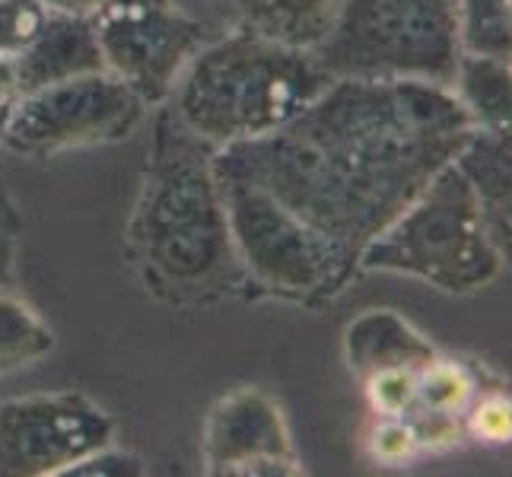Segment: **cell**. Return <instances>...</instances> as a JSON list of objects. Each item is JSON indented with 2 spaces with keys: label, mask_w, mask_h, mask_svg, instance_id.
I'll list each match as a JSON object with an SVG mask.
<instances>
[{
  "label": "cell",
  "mask_w": 512,
  "mask_h": 477,
  "mask_svg": "<svg viewBox=\"0 0 512 477\" xmlns=\"http://www.w3.org/2000/svg\"><path fill=\"white\" fill-rule=\"evenodd\" d=\"M462 430L474 443L506 446L512 436V401L506 392H478L462 414Z\"/></svg>",
  "instance_id": "cell-20"
},
{
  "label": "cell",
  "mask_w": 512,
  "mask_h": 477,
  "mask_svg": "<svg viewBox=\"0 0 512 477\" xmlns=\"http://www.w3.org/2000/svg\"><path fill=\"white\" fill-rule=\"evenodd\" d=\"M214 150L163 102L125 249L147 293L169 306L252 293L229 236Z\"/></svg>",
  "instance_id": "cell-2"
},
{
  "label": "cell",
  "mask_w": 512,
  "mask_h": 477,
  "mask_svg": "<svg viewBox=\"0 0 512 477\" xmlns=\"http://www.w3.org/2000/svg\"><path fill=\"white\" fill-rule=\"evenodd\" d=\"M55 347V334L23 299L0 290V373L42 360Z\"/></svg>",
  "instance_id": "cell-16"
},
{
  "label": "cell",
  "mask_w": 512,
  "mask_h": 477,
  "mask_svg": "<svg viewBox=\"0 0 512 477\" xmlns=\"http://www.w3.org/2000/svg\"><path fill=\"white\" fill-rule=\"evenodd\" d=\"M112 436V414L83 392L0 401V477H58Z\"/></svg>",
  "instance_id": "cell-9"
},
{
  "label": "cell",
  "mask_w": 512,
  "mask_h": 477,
  "mask_svg": "<svg viewBox=\"0 0 512 477\" xmlns=\"http://www.w3.org/2000/svg\"><path fill=\"white\" fill-rule=\"evenodd\" d=\"M144 474V462L134 452H121L112 446H102L70 465L61 477H137Z\"/></svg>",
  "instance_id": "cell-24"
},
{
  "label": "cell",
  "mask_w": 512,
  "mask_h": 477,
  "mask_svg": "<svg viewBox=\"0 0 512 477\" xmlns=\"http://www.w3.org/2000/svg\"><path fill=\"white\" fill-rule=\"evenodd\" d=\"M360 385L369 414L404 417L417 404V369H382V373L366 376Z\"/></svg>",
  "instance_id": "cell-21"
},
{
  "label": "cell",
  "mask_w": 512,
  "mask_h": 477,
  "mask_svg": "<svg viewBox=\"0 0 512 477\" xmlns=\"http://www.w3.org/2000/svg\"><path fill=\"white\" fill-rule=\"evenodd\" d=\"M506 261L471 185L449 163L360 252V271L417 277L443 293H474L497 280Z\"/></svg>",
  "instance_id": "cell-4"
},
{
  "label": "cell",
  "mask_w": 512,
  "mask_h": 477,
  "mask_svg": "<svg viewBox=\"0 0 512 477\" xmlns=\"http://www.w3.org/2000/svg\"><path fill=\"white\" fill-rule=\"evenodd\" d=\"M309 51L331 80L452 86L462 58L455 0H341L322 42Z\"/></svg>",
  "instance_id": "cell-5"
},
{
  "label": "cell",
  "mask_w": 512,
  "mask_h": 477,
  "mask_svg": "<svg viewBox=\"0 0 512 477\" xmlns=\"http://www.w3.org/2000/svg\"><path fill=\"white\" fill-rule=\"evenodd\" d=\"M239 264L252 296H277L319 306L338 296L357 274L338 245L309 226L271 191L217 172Z\"/></svg>",
  "instance_id": "cell-6"
},
{
  "label": "cell",
  "mask_w": 512,
  "mask_h": 477,
  "mask_svg": "<svg viewBox=\"0 0 512 477\" xmlns=\"http://www.w3.org/2000/svg\"><path fill=\"white\" fill-rule=\"evenodd\" d=\"M48 10L39 0H0V58L13 61L42 32Z\"/></svg>",
  "instance_id": "cell-22"
},
{
  "label": "cell",
  "mask_w": 512,
  "mask_h": 477,
  "mask_svg": "<svg viewBox=\"0 0 512 477\" xmlns=\"http://www.w3.org/2000/svg\"><path fill=\"white\" fill-rule=\"evenodd\" d=\"M449 90L465 105L474 128L509 131L512 125V67L500 58L462 51Z\"/></svg>",
  "instance_id": "cell-14"
},
{
  "label": "cell",
  "mask_w": 512,
  "mask_h": 477,
  "mask_svg": "<svg viewBox=\"0 0 512 477\" xmlns=\"http://www.w3.org/2000/svg\"><path fill=\"white\" fill-rule=\"evenodd\" d=\"M20 229H23V214H20V207H16L13 194L7 191L4 179H0V233L20 236Z\"/></svg>",
  "instance_id": "cell-27"
},
{
  "label": "cell",
  "mask_w": 512,
  "mask_h": 477,
  "mask_svg": "<svg viewBox=\"0 0 512 477\" xmlns=\"http://www.w3.org/2000/svg\"><path fill=\"white\" fill-rule=\"evenodd\" d=\"M204 471L214 477H299L287 417L261 388H236L207 414L201 439Z\"/></svg>",
  "instance_id": "cell-10"
},
{
  "label": "cell",
  "mask_w": 512,
  "mask_h": 477,
  "mask_svg": "<svg viewBox=\"0 0 512 477\" xmlns=\"http://www.w3.org/2000/svg\"><path fill=\"white\" fill-rule=\"evenodd\" d=\"M147 105L109 70L48 83L20 93L0 147L20 156L48 159L80 147H102L131 137Z\"/></svg>",
  "instance_id": "cell-7"
},
{
  "label": "cell",
  "mask_w": 512,
  "mask_h": 477,
  "mask_svg": "<svg viewBox=\"0 0 512 477\" xmlns=\"http://www.w3.org/2000/svg\"><path fill=\"white\" fill-rule=\"evenodd\" d=\"M411 420V427L417 433L420 452H443L462 443V417L455 414H439V411H427V408H411L404 414Z\"/></svg>",
  "instance_id": "cell-23"
},
{
  "label": "cell",
  "mask_w": 512,
  "mask_h": 477,
  "mask_svg": "<svg viewBox=\"0 0 512 477\" xmlns=\"http://www.w3.org/2000/svg\"><path fill=\"white\" fill-rule=\"evenodd\" d=\"M449 86L331 80L274 134L214 150V169L255 182L357 264L471 134Z\"/></svg>",
  "instance_id": "cell-1"
},
{
  "label": "cell",
  "mask_w": 512,
  "mask_h": 477,
  "mask_svg": "<svg viewBox=\"0 0 512 477\" xmlns=\"http://www.w3.org/2000/svg\"><path fill=\"white\" fill-rule=\"evenodd\" d=\"M16 99H20V83H16L13 64L7 58H0V137H4V128L13 115Z\"/></svg>",
  "instance_id": "cell-25"
},
{
  "label": "cell",
  "mask_w": 512,
  "mask_h": 477,
  "mask_svg": "<svg viewBox=\"0 0 512 477\" xmlns=\"http://www.w3.org/2000/svg\"><path fill=\"white\" fill-rule=\"evenodd\" d=\"M363 449L369 455V462L376 465H408L420 455V443L417 433L411 427L408 417H385V414H373L363 430Z\"/></svg>",
  "instance_id": "cell-19"
},
{
  "label": "cell",
  "mask_w": 512,
  "mask_h": 477,
  "mask_svg": "<svg viewBox=\"0 0 512 477\" xmlns=\"http://www.w3.org/2000/svg\"><path fill=\"white\" fill-rule=\"evenodd\" d=\"M239 26L296 48H315L328 32L341 0H233Z\"/></svg>",
  "instance_id": "cell-15"
},
{
  "label": "cell",
  "mask_w": 512,
  "mask_h": 477,
  "mask_svg": "<svg viewBox=\"0 0 512 477\" xmlns=\"http://www.w3.org/2000/svg\"><path fill=\"white\" fill-rule=\"evenodd\" d=\"M433 357V344L392 309H369L344 331V360L360 382L382 369H420Z\"/></svg>",
  "instance_id": "cell-13"
},
{
  "label": "cell",
  "mask_w": 512,
  "mask_h": 477,
  "mask_svg": "<svg viewBox=\"0 0 512 477\" xmlns=\"http://www.w3.org/2000/svg\"><path fill=\"white\" fill-rule=\"evenodd\" d=\"M458 45L468 55L512 58V10L509 0H455Z\"/></svg>",
  "instance_id": "cell-17"
},
{
  "label": "cell",
  "mask_w": 512,
  "mask_h": 477,
  "mask_svg": "<svg viewBox=\"0 0 512 477\" xmlns=\"http://www.w3.org/2000/svg\"><path fill=\"white\" fill-rule=\"evenodd\" d=\"M478 395V379L458 360L433 357L417 369V404L414 408H427L439 414L462 417L465 408Z\"/></svg>",
  "instance_id": "cell-18"
},
{
  "label": "cell",
  "mask_w": 512,
  "mask_h": 477,
  "mask_svg": "<svg viewBox=\"0 0 512 477\" xmlns=\"http://www.w3.org/2000/svg\"><path fill=\"white\" fill-rule=\"evenodd\" d=\"M102 64L144 105H163L188 61L207 45V29L172 0H109L93 16Z\"/></svg>",
  "instance_id": "cell-8"
},
{
  "label": "cell",
  "mask_w": 512,
  "mask_h": 477,
  "mask_svg": "<svg viewBox=\"0 0 512 477\" xmlns=\"http://www.w3.org/2000/svg\"><path fill=\"white\" fill-rule=\"evenodd\" d=\"M10 64L16 83H20V93L105 70L93 23L61 13H48L42 32Z\"/></svg>",
  "instance_id": "cell-11"
},
{
  "label": "cell",
  "mask_w": 512,
  "mask_h": 477,
  "mask_svg": "<svg viewBox=\"0 0 512 477\" xmlns=\"http://www.w3.org/2000/svg\"><path fill=\"white\" fill-rule=\"evenodd\" d=\"M48 13L61 16H80V20H93V16L109 4V0H39Z\"/></svg>",
  "instance_id": "cell-26"
},
{
  "label": "cell",
  "mask_w": 512,
  "mask_h": 477,
  "mask_svg": "<svg viewBox=\"0 0 512 477\" xmlns=\"http://www.w3.org/2000/svg\"><path fill=\"white\" fill-rule=\"evenodd\" d=\"M328 83L309 48L239 26L188 61L166 105L210 147H229L284 128Z\"/></svg>",
  "instance_id": "cell-3"
},
{
  "label": "cell",
  "mask_w": 512,
  "mask_h": 477,
  "mask_svg": "<svg viewBox=\"0 0 512 477\" xmlns=\"http://www.w3.org/2000/svg\"><path fill=\"white\" fill-rule=\"evenodd\" d=\"M16 274V236L0 233V290H7L13 284Z\"/></svg>",
  "instance_id": "cell-28"
},
{
  "label": "cell",
  "mask_w": 512,
  "mask_h": 477,
  "mask_svg": "<svg viewBox=\"0 0 512 477\" xmlns=\"http://www.w3.org/2000/svg\"><path fill=\"white\" fill-rule=\"evenodd\" d=\"M452 166L465 175L500 252L509 258L512 236V134L471 128Z\"/></svg>",
  "instance_id": "cell-12"
}]
</instances>
